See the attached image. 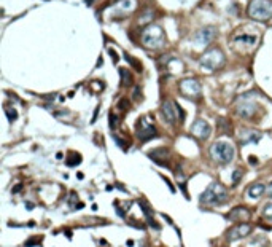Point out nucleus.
<instances>
[{"label":"nucleus","mask_w":272,"mask_h":247,"mask_svg":"<svg viewBox=\"0 0 272 247\" xmlns=\"http://www.w3.org/2000/svg\"><path fill=\"white\" fill-rule=\"evenodd\" d=\"M229 198L228 188H225L218 182H213L207 187V190L201 195V202L204 206H223Z\"/></svg>","instance_id":"1"},{"label":"nucleus","mask_w":272,"mask_h":247,"mask_svg":"<svg viewBox=\"0 0 272 247\" xmlns=\"http://www.w3.org/2000/svg\"><path fill=\"white\" fill-rule=\"evenodd\" d=\"M210 158L215 161V163H220V164H228L231 163L234 159V155H235V150L234 147L229 144V142H225V140H218V142H215L210 150Z\"/></svg>","instance_id":"2"},{"label":"nucleus","mask_w":272,"mask_h":247,"mask_svg":"<svg viewBox=\"0 0 272 247\" xmlns=\"http://www.w3.org/2000/svg\"><path fill=\"white\" fill-rule=\"evenodd\" d=\"M142 43L143 46L150 48V49H158L166 43V35L164 30L159 26H153L150 24L148 27H145L142 32Z\"/></svg>","instance_id":"3"},{"label":"nucleus","mask_w":272,"mask_h":247,"mask_svg":"<svg viewBox=\"0 0 272 247\" xmlns=\"http://www.w3.org/2000/svg\"><path fill=\"white\" fill-rule=\"evenodd\" d=\"M248 15L256 21H269L272 18L270 0H252L248 5Z\"/></svg>","instance_id":"4"},{"label":"nucleus","mask_w":272,"mask_h":247,"mask_svg":"<svg viewBox=\"0 0 272 247\" xmlns=\"http://www.w3.org/2000/svg\"><path fill=\"white\" fill-rule=\"evenodd\" d=\"M199 64L207 69V70H217L225 64V54L221 53V49L218 48H212L207 53H204L199 59Z\"/></svg>","instance_id":"5"},{"label":"nucleus","mask_w":272,"mask_h":247,"mask_svg":"<svg viewBox=\"0 0 272 247\" xmlns=\"http://www.w3.org/2000/svg\"><path fill=\"white\" fill-rule=\"evenodd\" d=\"M156 136H158V131L155 128V124L150 123L145 116L137 121V137L140 142H148V140L155 139Z\"/></svg>","instance_id":"6"},{"label":"nucleus","mask_w":272,"mask_h":247,"mask_svg":"<svg viewBox=\"0 0 272 247\" xmlns=\"http://www.w3.org/2000/svg\"><path fill=\"white\" fill-rule=\"evenodd\" d=\"M180 93L186 96V97H197L201 94V83L196 80V78H185L180 81Z\"/></svg>","instance_id":"7"},{"label":"nucleus","mask_w":272,"mask_h":247,"mask_svg":"<svg viewBox=\"0 0 272 247\" xmlns=\"http://www.w3.org/2000/svg\"><path fill=\"white\" fill-rule=\"evenodd\" d=\"M215 37H217V29L212 26H207V27H202L201 30L196 32V35H194V43L199 45V46H207Z\"/></svg>","instance_id":"8"},{"label":"nucleus","mask_w":272,"mask_h":247,"mask_svg":"<svg viewBox=\"0 0 272 247\" xmlns=\"http://www.w3.org/2000/svg\"><path fill=\"white\" fill-rule=\"evenodd\" d=\"M252 231H253V227L250 223H237L235 227H232L228 231L226 238H228V241H237V239L247 238Z\"/></svg>","instance_id":"9"},{"label":"nucleus","mask_w":272,"mask_h":247,"mask_svg":"<svg viewBox=\"0 0 272 247\" xmlns=\"http://www.w3.org/2000/svg\"><path fill=\"white\" fill-rule=\"evenodd\" d=\"M210 132H212V128H210V124H208L205 120H196V121L193 123L191 126V134L196 139H201V140H205L208 139V136H210Z\"/></svg>","instance_id":"10"},{"label":"nucleus","mask_w":272,"mask_h":247,"mask_svg":"<svg viewBox=\"0 0 272 247\" xmlns=\"http://www.w3.org/2000/svg\"><path fill=\"white\" fill-rule=\"evenodd\" d=\"M255 110H256V104L253 101H248L247 97H242L235 107L237 115L242 118H252L255 115Z\"/></svg>","instance_id":"11"},{"label":"nucleus","mask_w":272,"mask_h":247,"mask_svg":"<svg viewBox=\"0 0 272 247\" xmlns=\"http://www.w3.org/2000/svg\"><path fill=\"white\" fill-rule=\"evenodd\" d=\"M228 218L231 222H237V223H247L250 218H252V214H250V210L247 209V207H242V206H239V207H234L231 212H229V215H228Z\"/></svg>","instance_id":"12"},{"label":"nucleus","mask_w":272,"mask_h":247,"mask_svg":"<svg viewBox=\"0 0 272 247\" xmlns=\"http://www.w3.org/2000/svg\"><path fill=\"white\" fill-rule=\"evenodd\" d=\"M177 107H175V104L170 102V101H164L161 104V112H162V116L167 123H175V120H177Z\"/></svg>","instance_id":"13"},{"label":"nucleus","mask_w":272,"mask_h":247,"mask_svg":"<svg viewBox=\"0 0 272 247\" xmlns=\"http://www.w3.org/2000/svg\"><path fill=\"white\" fill-rule=\"evenodd\" d=\"M148 156L155 161L156 164L169 167V163H167V158H169V150H167V148H155L153 152L148 153Z\"/></svg>","instance_id":"14"},{"label":"nucleus","mask_w":272,"mask_h":247,"mask_svg":"<svg viewBox=\"0 0 272 247\" xmlns=\"http://www.w3.org/2000/svg\"><path fill=\"white\" fill-rule=\"evenodd\" d=\"M261 139V132L253 131V129H242L240 132V144L245 145L250 142H258Z\"/></svg>","instance_id":"15"},{"label":"nucleus","mask_w":272,"mask_h":247,"mask_svg":"<svg viewBox=\"0 0 272 247\" xmlns=\"http://www.w3.org/2000/svg\"><path fill=\"white\" fill-rule=\"evenodd\" d=\"M247 193H248L250 198H260L261 195L266 193V187H264L263 183H253V185H250Z\"/></svg>","instance_id":"16"},{"label":"nucleus","mask_w":272,"mask_h":247,"mask_svg":"<svg viewBox=\"0 0 272 247\" xmlns=\"http://www.w3.org/2000/svg\"><path fill=\"white\" fill-rule=\"evenodd\" d=\"M120 75H121V88H126L132 83V75L127 69H120Z\"/></svg>","instance_id":"17"},{"label":"nucleus","mask_w":272,"mask_h":247,"mask_svg":"<svg viewBox=\"0 0 272 247\" xmlns=\"http://www.w3.org/2000/svg\"><path fill=\"white\" fill-rule=\"evenodd\" d=\"M67 166H78L80 163H81V155L80 153H75V152H70L68 153V158H67Z\"/></svg>","instance_id":"18"},{"label":"nucleus","mask_w":272,"mask_h":247,"mask_svg":"<svg viewBox=\"0 0 272 247\" xmlns=\"http://www.w3.org/2000/svg\"><path fill=\"white\" fill-rule=\"evenodd\" d=\"M153 18H155V13H153V10H151V8H146V10L143 11V16H140V19H138V23H140V24H148Z\"/></svg>","instance_id":"19"},{"label":"nucleus","mask_w":272,"mask_h":247,"mask_svg":"<svg viewBox=\"0 0 272 247\" xmlns=\"http://www.w3.org/2000/svg\"><path fill=\"white\" fill-rule=\"evenodd\" d=\"M124 58H126V61H129V64L134 67L137 72H142V62L138 61V59H135V58H132V56H129L127 53L124 54Z\"/></svg>","instance_id":"20"},{"label":"nucleus","mask_w":272,"mask_h":247,"mask_svg":"<svg viewBox=\"0 0 272 247\" xmlns=\"http://www.w3.org/2000/svg\"><path fill=\"white\" fill-rule=\"evenodd\" d=\"M235 40L237 41H245V43H248V45H255L256 43V37H255V35H240V37H237Z\"/></svg>","instance_id":"21"},{"label":"nucleus","mask_w":272,"mask_h":247,"mask_svg":"<svg viewBox=\"0 0 272 247\" xmlns=\"http://www.w3.org/2000/svg\"><path fill=\"white\" fill-rule=\"evenodd\" d=\"M108 121H110V129H111V131L118 128V116L113 113V112H110V115H108Z\"/></svg>","instance_id":"22"},{"label":"nucleus","mask_w":272,"mask_h":247,"mask_svg":"<svg viewBox=\"0 0 272 247\" xmlns=\"http://www.w3.org/2000/svg\"><path fill=\"white\" fill-rule=\"evenodd\" d=\"M218 123H220L218 126H220L221 129H225L226 132H231V123H229L228 120H225V118H218Z\"/></svg>","instance_id":"23"},{"label":"nucleus","mask_w":272,"mask_h":247,"mask_svg":"<svg viewBox=\"0 0 272 247\" xmlns=\"http://www.w3.org/2000/svg\"><path fill=\"white\" fill-rule=\"evenodd\" d=\"M5 112H6V116H8V121H10V123H13V121L18 118V112H16L15 109H8V107H6Z\"/></svg>","instance_id":"24"},{"label":"nucleus","mask_w":272,"mask_h":247,"mask_svg":"<svg viewBox=\"0 0 272 247\" xmlns=\"http://www.w3.org/2000/svg\"><path fill=\"white\" fill-rule=\"evenodd\" d=\"M41 239H43L41 236H33V238H30V239H29V241H26V242H24V245H26V247L37 245V244H40V242H41Z\"/></svg>","instance_id":"25"},{"label":"nucleus","mask_w":272,"mask_h":247,"mask_svg":"<svg viewBox=\"0 0 272 247\" xmlns=\"http://www.w3.org/2000/svg\"><path fill=\"white\" fill-rule=\"evenodd\" d=\"M263 215H264V218H267V220H272V204H267V206L263 209Z\"/></svg>","instance_id":"26"},{"label":"nucleus","mask_w":272,"mask_h":247,"mask_svg":"<svg viewBox=\"0 0 272 247\" xmlns=\"http://www.w3.org/2000/svg\"><path fill=\"white\" fill-rule=\"evenodd\" d=\"M118 109H121V110H127L129 109V101H127V97H123L120 104H118Z\"/></svg>","instance_id":"27"},{"label":"nucleus","mask_w":272,"mask_h":247,"mask_svg":"<svg viewBox=\"0 0 272 247\" xmlns=\"http://www.w3.org/2000/svg\"><path fill=\"white\" fill-rule=\"evenodd\" d=\"M108 53H110L111 58H113V62H118V61H120V58H118V54H116L115 49H111V48H110V49H108Z\"/></svg>","instance_id":"28"},{"label":"nucleus","mask_w":272,"mask_h":247,"mask_svg":"<svg viewBox=\"0 0 272 247\" xmlns=\"http://www.w3.org/2000/svg\"><path fill=\"white\" fill-rule=\"evenodd\" d=\"M240 175H242V172H240V171H235V172H234V175H232V183H237V182H239Z\"/></svg>","instance_id":"29"},{"label":"nucleus","mask_w":272,"mask_h":247,"mask_svg":"<svg viewBox=\"0 0 272 247\" xmlns=\"http://www.w3.org/2000/svg\"><path fill=\"white\" fill-rule=\"evenodd\" d=\"M138 91H140V86H135L134 88V99L135 101H140V97H142V96H138Z\"/></svg>","instance_id":"30"},{"label":"nucleus","mask_w":272,"mask_h":247,"mask_svg":"<svg viewBox=\"0 0 272 247\" xmlns=\"http://www.w3.org/2000/svg\"><path fill=\"white\" fill-rule=\"evenodd\" d=\"M266 193H267V196H269V198H272V182H270L269 185L266 187Z\"/></svg>","instance_id":"31"},{"label":"nucleus","mask_w":272,"mask_h":247,"mask_svg":"<svg viewBox=\"0 0 272 247\" xmlns=\"http://www.w3.org/2000/svg\"><path fill=\"white\" fill-rule=\"evenodd\" d=\"M21 188H23V185L19 183V185H16L15 188H13V193H19V192H21Z\"/></svg>","instance_id":"32"},{"label":"nucleus","mask_w":272,"mask_h":247,"mask_svg":"<svg viewBox=\"0 0 272 247\" xmlns=\"http://www.w3.org/2000/svg\"><path fill=\"white\" fill-rule=\"evenodd\" d=\"M248 159H250V164H258V159L255 156H250Z\"/></svg>","instance_id":"33"}]
</instances>
